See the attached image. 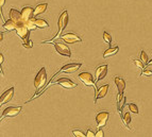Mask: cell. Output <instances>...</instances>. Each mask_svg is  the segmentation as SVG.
Masks as SVG:
<instances>
[{"label":"cell","mask_w":152,"mask_h":137,"mask_svg":"<svg viewBox=\"0 0 152 137\" xmlns=\"http://www.w3.org/2000/svg\"><path fill=\"white\" fill-rule=\"evenodd\" d=\"M104 136V132L102 130H98L96 133V137H103Z\"/></svg>","instance_id":"4dcf8cb0"},{"label":"cell","mask_w":152,"mask_h":137,"mask_svg":"<svg viewBox=\"0 0 152 137\" xmlns=\"http://www.w3.org/2000/svg\"><path fill=\"white\" fill-rule=\"evenodd\" d=\"M21 16H23V23H26L28 20L34 17V9L31 7H25L21 10Z\"/></svg>","instance_id":"8fae6325"},{"label":"cell","mask_w":152,"mask_h":137,"mask_svg":"<svg viewBox=\"0 0 152 137\" xmlns=\"http://www.w3.org/2000/svg\"><path fill=\"white\" fill-rule=\"evenodd\" d=\"M106 72H107V65L99 66V67L96 69V72H95V75H96V80H95V81L98 82L100 81V80L104 79L106 75Z\"/></svg>","instance_id":"5bb4252c"},{"label":"cell","mask_w":152,"mask_h":137,"mask_svg":"<svg viewBox=\"0 0 152 137\" xmlns=\"http://www.w3.org/2000/svg\"><path fill=\"white\" fill-rule=\"evenodd\" d=\"M131 120H132V118H131L130 112H128V113H126V114L123 115V121L125 122V124H126L127 127H128V129H129V130H131V127H130V124H131Z\"/></svg>","instance_id":"7402d4cb"},{"label":"cell","mask_w":152,"mask_h":137,"mask_svg":"<svg viewBox=\"0 0 152 137\" xmlns=\"http://www.w3.org/2000/svg\"><path fill=\"white\" fill-rule=\"evenodd\" d=\"M48 8V4L47 3H42L36 5V8H34V16H38L40 14L45 13V11L47 10Z\"/></svg>","instance_id":"ac0fdd59"},{"label":"cell","mask_w":152,"mask_h":137,"mask_svg":"<svg viewBox=\"0 0 152 137\" xmlns=\"http://www.w3.org/2000/svg\"><path fill=\"white\" fill-rule=\"evenodd\" d=\"M23 46L25 48H27V49H30V48L33 47V44H32V42H31L29 38H26V39H23Z\"/></svg>","instance_id":"603a6c76"},{"label":"cell","mask_w":152,"mask_h":137,"mask_svg":"<svg viewBox=\"0 0 152 137\" xmlns=\"http://www.w3.org/2000/svg\"><path fill=\"white\" fill-rule=\"evenodd\" d=\"M128 108H129L130 112H132L134 114H138V108H137L136 104H134V103H129V104H128Z\"/></svg>","instance_id":"cb8c5ba5"},{"label":"cell","mask_w":152,"mask_h":137,"mask_svg":"<svg viewBox=\"0 0 152 137\" xmlns=\"http://www.w3.org/2000/svg\"><path fill=\"white\" fill-rule=\"evenodd\" d=\"M13 96H14V87H11L9 88L8 90H5L1 95V98H0V104L3 105L8 102H10L12 99H13Z\"/></svg>","instance_id":"7c38bea8"},{"label":"cell","mask_w":152,"mask_h":137,"mask_svg":"<svg viewBox=\"0 0 152 137\" xmlns=\"http://www.w3.org/2000/svg\"><path fill=\"white\" fill-rule=\"evenodd\" d=\"M2 63H3V55H2V54H0V64L2 65Z\"/></svg>","instance_id":"d6a6232c"},{"label":"cell","mask_w":152,"mask_h":137,"mask_svg":"<svg viewBox=\"0 0 152 137\" xmlns=\"http://www.w3.org/2000/svg\"><path fill=\"white\" fill-rule=\"evenodd\" d=\"M133 62H134V64L136 65V67H138V68L140 69L145 68V64H144V62H142V60H133Z\"/></svg>","instance_id":"4316f807"},{"label":"cell","mask_w":152,"mask_h":137,"mask_svg":"<svg viewBox=\"0 0 152 137\" xmlns=\"http://www.w3.org/2000/svg\"><path fill=\"white\" fill-rule=\"evenodd\" d=\"M73 136H76V137H84V136H86V134H84L82 131H80V130H73Z\"/></svg>","instance_id":"83f0119b"},{"label":"cell","mask_w":152,"mask_h":137,"mask_svg":"<svg viewBox=\"0 0 152 137\" xmlns=\"http://www.w3.org/2000/svg\"><path fill=\"white\" fill-rule=\"evenodd\" d=\"M109 116H110V114L107 112H100V113H98V115L96 116L97 127H99V129L105 127L106 122L109 120Z\"/></svg>","instance_id":"8992f818"},{"label":"cell","mask_w":152,"mask_h":137,"mask_svg":"<svg viewBox=\"0 0 152 137\" xmlns=\"http://www.w3.org/2000/svg\"><path fill=\"white\" fill-rule=\"evenodd\" d=\"M81 67V64L79 63H71V64H67V65H64L61 70H60V73L61 72H66V73H73V72H76L78 69Z\"/></svg>","instance_id":"4fadbf2b"},{"label":"cell","mask_w":152,"mask_h":137,"mask_svg":"<svg viewBox=\"0 0 152 137\" xmlns=\"http://www.w3.org/2000/svg\"><path fill=\"white\" fill-rule=\"evenodd\" d=\"M148 65H152V60H150V61L148 62Z\"/></svg>","instance_id":"836d02e7"},{"label":"cell","mask_w":152,"mask_h":137,"mask_svg":"<svg viewBox=\"0 0 152 137\" xmlns=\"http://www.w3.org/2000/svg\"><path fill=\"white\" fill-rule=\"evenodd\" d=\"M9 16H10L11 19L14 20V21L17 23L18 25L23 23V16H21V12H19V11L15 10V9H12V10H10Z\"/></svg>","instance_id":"2e32d148"},{"label":"cell","mask_w":152,"mask_h":137,"mask_svg":"<svg viewBox=\"0 0 152 137\" xmlns=\"http://www.w3.org/2000/svg\"><path fill=\"white\" fill-rule=\"evenodd\" d=\"M109 87H110L109 84H104V85H102L101 87H99L97 89L96 97H95V103L98 101V99H101V98H104V97H105L106 92L109 90Z\"/></svg>","instance_id":"9a60e30c"},{"label":"cell","mask_w":152,"mask_h":137,"mask_svg":"<svg viewBox=\"0 0 152 137\" xmlns=\"http://www.w3.org/2000/svg\"><path fill=\"white\" fill-rule=\"evenodd\" d=\"M2 26H3V28L7 30V31H13V30H16V28L18 27V23H15L14 20H12L10 18V19L7 20Z\"/></svg>","instance_id":"e0dca14e"},{"label":"cell","mask_w":152,"mask_h":137,"mask_svg":"<svg viewBox=\"0 0 152 137\" xmlns=\"http://www.w3.org/2000/svg\"><path fill=\"white\" fill-rule=\"evenodd\" d=\"M103 39H104V42H107L109 45H111V42H112V36L110 35L109 33L103 32Z\"/></svg>","instance_id":"484cf974"},{"label":"cell","mask_w":152,"mask_h":137,"mask_svg":"<svg viewBox=\"0 0 152 137\" xmlns=\"http://www.w3.org/2000/svg\"><path fill=\"white\" fill-rule=\"evenodd\" d=\"M4 3H5V0H0V7H1V9L4 5Z\"/></svg>","instance_id":"1f68e13d"},{"label":"cell","mask_w":152,"mask_h":137,"mask_svg":"<svg viewBox=\"0 0 152 137\" xmlns=\"http://www.w3.org/2000/svg\"><path fill=\"white\" fill-rule=\"evenodd\" d=\"M56 84L61 85L62 87L66 88V89H73V88H76L77 87V84L76 83H73L71 80L67 78H61L59 80H56L55 81Z\"/></svg>","instance_id":"30bf717a"},{"label":"cell","mask_w":152,"mask_h":137,"mask_svg":"<svg viewBox=\"0 0 152 137\" xmlns=\"http://www.w3.org/2000/svg\"><path fill=\"white\" fill-rule=\"evenodd\" d=\"M68 19H69V18H68V13H67V11H64L63 13L61 14V16H60V18H59V23H58V25H59V31H58V34H56L52 39L48 40V42H51L53 39H55L56 37H59V36L62 35V32L64 31V29L66 28L67 23H68Z\"/></svg>","instance_id":"7a4b0ae2"},{"label":"cell","mask_w":152,"mask_h":137,"mask_svg":"<svg viewBox=\"0 0 152 137\" xmlns=\"http://www.w3.org/2000/svg\"><path fill=\"white\" fill-rule=\"evenodd\" d=\"M140 60H142V62H144V64L145 65H148V55H147V53L144 51V50H142L140 51Z\"/></svg>","instance_id":"d4e9b609"},{"label":"cell","mask_w":152,"mask_h":137,"mask_svg":"<svg viewBox=\"0 0 152 137\" xmlns=\"http://www.w3.org/2000/svg\"><path fill=\"white\" fill-rule=\"evenodd\" d=\"M27 27H28V29L30 30V31H33V30H35L37 28L36 23H35V18H31V19H29L28 21H27L26 23H25Z\"/></svg>","instance_id":"44dd1931"},{"label":"cell","mask_w":152,"mask_h":137,"mask_svg":"<svg viewBox=\"0 0 152 137\" xmlns=\"http://www.w3.org/2000/svg\"><path fill=\"white\" fill-rule=\"evenodd\" d=\"M119 50V47L116 46V47H110L109 49H106L103 53V58H109V56H112V55H115L116 53L118 52Z\"/></svg>","instance_id":"d6986e66"},{"label":"cell","mask_w":152,"mask_h":137,"mask_svg":"<svg viewBox=\"0 0 152 137\" xmlns=\"http://www.w3.org/2000/svg\"><path fill=\"white\" fill-rule=\"evenodd\" d=\"M115 81V84H116V87L118 89V97H117V100H120V99L123 97V91H125V88H126V82L125 80L119 77H116L114 79Z\"/></svg>","instance_id":"ba28073f"},{"label":"cell","mask_w":152,"mask_h":137,"mask_svg":"<svg viewBox=\"0 0 152 137\" xmlns=\"http://www.w3.org/2000/svg\"><path fill=\"white\" fill-rule=\"evenodd\" d=\"M78 79H79L80 81L82 82L83 84L85 85V86H94V88H95V91H97V86H96V81L93 79V75H90L89 72H81L79 75V77H78Z\"/></svg>","instance_id":"3957f363"},{"label":"cell","mask_w":152,"mask_h":137,"mask_svg":"<svg viewBox=\"0 0 152 137\" xmlns=\"http://www.w3.org/2000/svg\"><path fill=\"white\" fill-rule=\"evenodd\" d=\"M61 39L64 40L65 42L67 44H73V42H82V39L80 36H78L76 33H66V34H63V35H61Z\"/></svg>","instance_id":"5b68a950"},{"label":"cell","mask_w":152,"mask_h":137,"mask_svg":"<svg viewBox=\"0 0 152 137\" xmlns=\"http://www.w3.org/2000/svg\"><path fill=\"white\" fill-rule=\"evenodd\" d=\"M53 45H54V48H55L56 52L59 53V54L67 56V58H70V56H71V51H70L69 47L67 45H65L64 42H53Z\"/></svg>","instance_id":"277c9868"},{"label":"cell","mask_w":152,"mask_h":137,"mask_svg":"<svg viewBox=\"0 0 152 137\" xmlns=\"http://www.w3.org/2000/svg\"><path fill=\"white\" fill-rule=\"evenodd\" d=\"M47 81V72H46V68L45 67H42L40 70L38 71V73L35 77V80H34V86L36 88L37 92L38 90H40L42 88L45 86Z\"/></svg>","instance_id":"6da1fadb"},{"label":"cell","mask_w":152,"mask_h":137,"mask_svg":"<svg viewBox=\"0 0 152 137\" xmlns=\"http://www.w3.org/2000/svg\"><path fill=\"white\" fill-rule=\"evenodd\" d=\"M142 75H144V77H152V71L149 70V69H145V70L142 72Z\"/></svg>","instance_id":"f1b7e54d"},{"label":"cell","mask_w":152,"mask_h":137,"mask_svg":"<svg viewBox=\"0 0 152 137\" xmlns=\"http://www.w3.org/2000/svg\"><path fill=\"white\" fill-rule=\"evenodd\" d=\"M35 23H36L37 28H40V29H45V28L49 27V23H47L45 19H42V18H35Z\"/></svg>","instance_id":"ffe728a7"},{"label":"cell","mask_w":152,"mask_h":137,"mask_svg":"<svg viewBox=\"0 0 152 137\" xmlns=\"http://www.w3.org/2000/svg\"><path fill=\"white\" fill-rule=\"evenodd\" d=\"M21 111V106H10V108H5L2 114H1V118L4 117H15L19 114Z\"/></svg>","instance_id":"52a82bcc"},{"label":"cell","mask_w":152,"mask_h":137,"mask_svg":"<svg viewBox=\"0 0 152 137\" xmlns=\"http://www.w3.org/2000/svg\"><path fill=\"white\" fill-rule=\"evenodd\" d=\"M86 136H87V137H95V136H96V133H94L93 131L88 130L87 132H86Z\"/></svg>","instance_id":"f546056e"},{"label":"cell","mask_w":152,"mask_h":137,"mask_svg":"<svg viewBox=\"0 0 152 137\" xmlns=\"http://www.w3.org/2000/svg\"><path fill=\"white\" fill-rule=\"evenodd\" d=\"M16 33L21 39H26V38H29L30 30L28 29V27H27L25 23H20L16 28Z\"/></svg>","instance_id":"9c48e42d"}]
</instances>
